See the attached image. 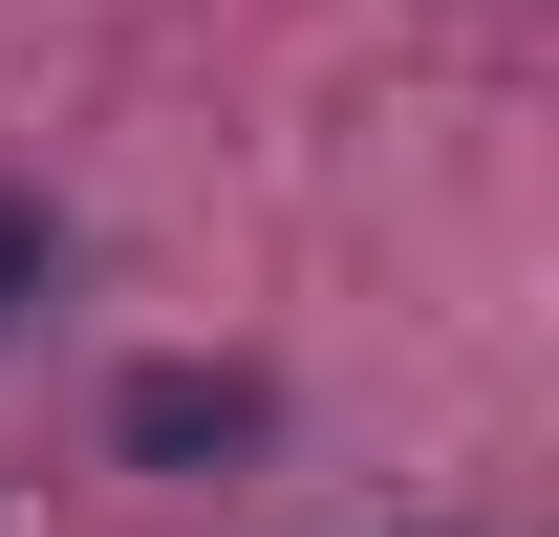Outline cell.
<instances>
[{"instance_id":"1","label":"cell","mask_w":559,"mask_h":537,"mask_svg":"<svg viewBox=\"0 0 559 537\" xmlns=\"http://www.w3.org/2000/svg\"><path fill=\"white\" fill-rule=\"evenodd\" d=\"M108 452L130 473H237L259 452V366H130L108 387Z\"/></svg>"},{"instance_id":"2","label":"cell","mask_w":559,"mask_h":537,"mask_svg":"<svg viewBox=\"0 0 559 537\" xmlns=\"http://www.w3.org/2000/svg\"><path fill=\"white\" fill-rule=\"evenodd\" d=\"M44 279H66V215H44V194H0V323H22Z\"/></svg>"}]
</instances>
